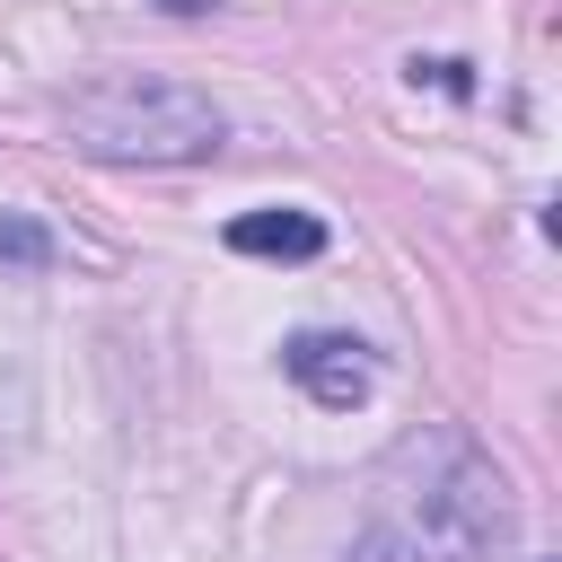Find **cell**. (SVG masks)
<instances>
[{
	"label": "cell",
	"mask_w": 562,
	"mask_h": 562,
	"mask_svg": "<svg viewBox=\"0 0 562 562\" xmlns=\"http://www.w3.org/2000/svg\"><path fill=\"white\" fill-rule=\"evenodd\" d=\"M501 536H509L501 465L457 430H422L386 457L369 527L351 536L342 562H492Z\"/></svg>",
	"instance_id": "cell-1"
},
{
	"label": "cell",
	"mask_w": 562,
	"mask_h": 562,
	"mask_svg": "<svg viewBox=\"0 0 562 562\" xmlns=\"http://www.w3.org/2000/svg\"><path fill=\"white\" fill-rule=\"evenodd\" d=\"M70 140L97 158H140V167H202L220 158L228 123L202 88L176 79H97L70 97Z\"/></svg>",
	"instance_id": "cell-2"
},
{
	"label": "cell",
	"mask_w": 562,
	"mask_h": 562,
	"mask_svg": "<svg viewBox=\"0 0 562 562\" xmlns=\"http://www.w3.org/2000/svg\"><path fill=\"white\" fill-rule=\"evenodd\" d=\"M281 369L316 395V404H334V413H351L360 395H369V342H351V334H290V351H281Z\"/></svg>",
	"instance_id": "cell-3"
},
{
	"label": "cell",
	"mask_w": 562,
	"mask_h": 562,
	"mask_svg": "<svg viewBox=\"0 0 562 562\" xmlns=\"http://www.w3.org/2000/svg\"><path fill=\"white\" fill-rule=\"evenodd\" d=\"M228 246H237V255L307 263V255H325V220H316V211H246V220H228Z\"/></svg>",
	"instance_id": "cell-4"
},
{
	"label": "cell",
	"mask_w": 562,
	"mask_h": 562,
	"mask_svg": "<svg viewBox=\"0 0 562 562\" xmlns=\"http://www.w3.org/2000/svg\"><path fill=\"white\" fill-rule=\"evenodd\" d=\"M0 255H9V263H53V237H44L35 220H0Z\"/></svg>",
	"instance_id": "cell-5"
},
{
	"label": "cell",
	"mask_w": 562,
	"mask_h": 562,
	"mask_svg": "<svg viewBox=\"0 0 562 562\" xmlns=\"http://www.w3.org/2000/svg\"><path fill=\"white\" fill-rule=\"evenodd\" d=\"M167 9H202V0H167Z\"/></svg>",
	"instance_id": "cell-6"
}]
</instances>
